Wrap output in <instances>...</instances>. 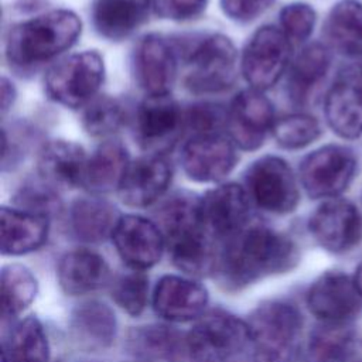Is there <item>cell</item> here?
<instances>
[{
	"instance_id": "6da1fadb",
	"label": "cell",
	"mask_w": 362,
	"mask_h": 362,
	"mask_svg": "<svg viewBox=\"0 0 362 362\" xmlns=\"http://www.w3.org/2000/svg\"><path fill=\"white\" fill-rule=\"evenodd\" d=\"M297 262L298 250L293 240L267 226H252L229 239L218 267L228 287L240 288L288 272Z\"/></svg>"
},
{
	"instance_id": "7a4b0ae2",
	"label": "cell",
	"mask_w": 362,
	"mask_h": 362,
	"mask_svg": "<svg viewBox=\"0 0 362 362\" xmlns=\"http://www.w3.org/2000/svg\"><path fill=\"white\" fill-rule=\"evenodd\" d=\"M160 222L173 263L189 276H205L216 264L211 235L199 211V199L189 195L173 197L160 211Z\"/></svg>"
},
{
	"instance_id": "3957f363",
	"label": "cell",
	"mask_w": 362,
	"mask_h": 362,
	"mask_svg": "<svg viewBox=\"0 0 362 362\" xmlns=\"http://www.w3.org/2000/svg\"><path fill=\"white\" fill-rule=\"evenodd\" d=\"M81 30L79 17L69 10H52L18 23L7 33V58L21 66L48 61L71 48Z\"/></svg>"
},
{
	"instance_id": "277c9868",
	"label": "cell",
	"mask_w": 362,
	"mask_h": 362,
	"mask_svg": "<svg viewBox=\"0 0 362 362\" xmlns=\"http://www.w3.org/2000/svg\"><path fill=\"white\" fill-rule=\"evenodd\" d=\"M249 335L255 362H293L301 341L303 318L283 301L259 305L250 315Z\"/></svg>"
},
{
	"instance_id": "5b68a950",
	"label": "cell",
	"mask_w": 362,
	"mask_h": 362,
	"mask_svg": "<svg viewBox=\"0 0 362 362\" xmlns=\"http://www.w3.org/2000/svg\"><path fill=\"white\" fill-rule=\"evenodd\" d=\"M105 78L103 58L96 51L72 54L45 75V92L49 99L66 107L89 103Z\"/></svg>"
},
{
	"instance_id": "8992f818",
	"label": "cell",
	"mask_w": 362,
	"mask_h": 362,
	"mask_svg": "<svg viewBox=\"0 0 362 362\" xmlns=\"http://www.w3.org/2000/svg\"><path fill=\"white\" fill-rule=\"evenodd\" d=\"M247 341V322L223 311H212L202 315L187 334L185 352L191 362H225Z\"/></svg>"
},
{
	"instance_id": "52a82bcc",
	"label": "cell",
	"mask_w": 362,
	"mask_h": 362,
	"mask_svg": "<svg viewBox=\"0 0 362 362\" xmlns=\"http://www.w3.org/2000/svg\"><path fill=\"white\" fill-rule=\"evenodd\" d=\"M236 61L235 45L228 37L208 35L191 49L187 58L185 86L199 93L225 90L235 82Z\"/></svg>"
},
{
	"instance_id": "ba28073f",
	"label": "cell",
	"mask_w": 362,
	"mask_h": 362,
	"mask_svg": "<svg viewBox=\"0 0 362 362\" xmlns=\"http://www.w3.org/2000/svg\"><path fill=\"white\" fill-rule=\"evenodd\" d=\"M356 157L345 146L328 144L310 153L300 165V181L311 198H338L352 182Z\"/></svg>"
},
{
	"instance_id": "9c48e42d",
	"label": "cell",
	"mask_w": 362,
	"mask_h": 362,
	"mask_svg": "<svg viewBox=\"0 0 362 362\" xmlns=\"http://www.w3.org/2000/svg\"><path fill=\"white\" fill-rule=\"evenodd\" d=\"M247 195L263 211L284 215L298 202L297 181L291 167L280 157L266 156L246 173Z\"/></svg>"
},
{
	"instance_id": "30bf717a",
	"label": "cell",
	"mask_w": 362,
	"mask_h": 362,
	"mask_svg": "<svg viewBox=\"0 0 362 362\" xmlns=\"http://www.w3.org/2000/svg\"><path fill=\"white\" fill-rule=\"evenodd\" d=\"M290 40L272 25L260 27L247 41L242 55V74L257 90L272 88L283 75L290 59Z\"/></svg>"
},
{
	"instance_id": "8fae6325",
	"label": "cell",
	"mask_w": 362,
	"mask_h": 362,
	"mask_svg": "<svg viewBox=\"0 0 362 362\" xmlns=\"http://www.w3.org/2000/svg\"><path fill=\"white\" fill-rule=\"evenodd\" d=\"M308 229L325 250L345 253L362 240V214L352 202L331 198L313 212Z\"/></svg>"
},
{
	"instance_id": "7c38bea8",
	"label": "cell",
	"mask_w": 362,
	"mask_h": 362,
	"mask_svg": "<svg viewBox=\"0 0 362 362\" xmlns=\"http://www.w3.org/2000/svg\"><path fill=\"white\" fill-rule=\"evenodd\" d=\"M307 307L322 322L346 324L359 314L362 296L354 277L342 272H325L310 286Z\"/></svg>"
},
{
	"instance_id": "4fadbf2b",
	"label": "cell",
	"mask_w": 362,
	"mask_h": 362,
	"mask_svg": "<svg viewBox=\"0 0 362 362\" xmlns=\"http://www.w3.org/2000/svg\"><path fill=\"white\" fill-rule=\"evenodd\" d=\"M184 126V113L168 95L147 96L136 113V137L144 150L156 156L173 147Z\"/></svg>"
},
{
	"instance_id": "5bb4252c",
	"label": "cell",
	"mask_w": 362,
	"mask_h": 362,
	"mask_svg": "<svg viewBox=\"0 0 362 362\" xmlns=\"http://www.w3.org/2000/svg\"><path fill=\"white\" fill-rule=\"evenodd\" d=\"M325 119L342 139L362 136V64L339 72L325 98Z\"/></svg>"
},
{
	"instance_id": "9a60e30c",
	"label": "cell",
	"mask_w": 362,
	"mask_h": 362,
	"mask_svg": "<svg viewBox=\"0 0 362 362\" xmlns=\"http://www.w3.org/2000/svg\"><path fill=\"white\" fill-rule=\"evenodd\" d=\"M226 126L233 143L242 150L259 148L273 130V106L257 89L242 90L226 113Z\"/></svg>"
},
{
	"instance_id": "2e32d148",
	"label": "cell",
	"mask_w": 362,
	"mask_h": 362,
	"mask_svg": "<svg viewBox=\"0 0 362 362\" xmlns=\"http://www.w3.org/2000/svg\"><path fill=\"white\" fill-rule=\"evenodd\" d=\"M201 219L212 238L232 239L245 229L249 218V195L238 184H223L199 199Z\"/></svg>"
},
{
	"instance_id": "e0dca14e",
	"label": "cell",
	"mask_w": 362,
	"mask_h": 362,
	"mask_svg": "<svg viewBox=\"0 0 362 362\" xmlns=\"http://www.w3.org/2000/svg\"><path fill=\"white\" fill-rule=\"evenodd\" d=\"M112 240L122 260L137 272L154 266L165 245L160 228L139 215L120 216L113 229Z\"/></svg>"
},
{
	"instance_id": "ac0fdd59",
	"label": "cell",
	"mask_w": 362,
	"mask_h": 362,
	"mask_svg": "<svg viewBox=\"0 0 362 362\" xmlns=\"http://www.w3.org/2000/svg\"><path fill=\"white\" fill-rule=\"evenodd\" d=\"M185 174L198 182H215L225 178L236 163L233 144L223 136L201 134L188 140L181 151Z\"/></svg>"
},
{
	"instance_id": "d6986e66",
	"label": "cell",
	"mask_w": 362,
	"mask_h": 362,
	"mask_svg": "<svg viewBox=\"0 0 362 362\" xmlns=\"http://www.w3.org/2000/svg\"><path fill=\"white\" fill-rule=\"evenodd\" d=\"M136 81L148 96L168 95L177 75V59L170 44L160 35L141 38L133 58Z\"/></svg>"
},
{
	"instance_id": "ffe728a7",
	"label": "cell",
	"mask_w": 362,
	"mask_h": 362,
	"mask_svg": "<svg viewBox=\"0 0 362 362\" xmlns=\"http://www.w3.org/2000/svg\"><path fill=\"white\" fill-rule=\"evenodd\" d=\"M171 167L161 156H147L130 163L117 188L120 199L129 206H147L168 188Z\"/></svg>"
},
{
	"instance_id": "44dd1931",
	"label": "cell",
	"mask_w": 362,
	"mask_h": 362,
	"mask_svg": "<svg viewBox=\"0 0 362 362\" xmlns=\"http://www.w3.org/2000/svg\"><path fill=\"white\" fill-rule=\"evenodd\" d=\"M208 303V293L199 283L178 277L164 276L153 293L156 313L173 322H185L201 317Z\"/></svg>"
},
{
	"instance_id": "7402d4cb",
	"label": "cell",
	"mask_w": 362,
	"mask_h": 362,
	"mask_svg": "<svg viewBox=\"0 0 362 362\" xmlns=\"http://www.w3.org/2000/svg\"><path fill=\"white\" fill-rule=\"evenodd\" d=\"M0 233L3 255H25L37 250L47 240L48 218L3 206L0 211Z\"/></svg>"
},
{
	"instance_id": "603a6c76",
	"label": "cell",
	"mask_w": 362,
	"mask_h": 362,
	"mask_svg": "<svg viewBox=\"0 0 362 362\" xmlns=\"http://www.w3.org/2000/svg\"><path fill=\"white\" fill-rule=\"evenodd\" d=\"M86 164L85 150L66 140L47 143L38 156V173L42 180L64 187H82Z\"/></svg>"
},
{
	"instance_id": "cb8c5ba5",
	"label": "cell",
	"mask_w": 362,
	"mask_h": 362,
	"mask_svg": "<svg viewBox=\"0 0 362 362\" xmlns=\"http://www.w3.org/2000/svg\"><path fill=\"white\" fill-rule=\"evenodd\" d=\"M71 334L83 349H105L110 346L116 337L115 314L100 301L81 303L71 315Z\"/></svg>"
},
{
	"instance_id": "d4e9b609",
	"label": "cell",
	"mask_w": 362,
	"mask_h": 362,
	"mask_svg": "<svg viewBox=\"0 0 362 362\" xmlns=\"http://www.w3.org/2000/svg\"><path fill=\"white\" fill-rule=\"evenodd\" d=\"M109 279V269L103 257L90 250H74L58 264V281L69 296H81L102 287Z\"/></svg>"
},
{
	"instance_id": "484cf974",
	"label": "cell",
	"mask_w": 362,
	"mask_h": 362,
	"mask_svg": "<svg viewBox=\"0 0 362 362\" xmlns=\"http://www.w3.org/2000/svg\"><path fill=\"white\" fill-rule=\"evenodd\" d=\"M324 35L331 48L346 57H362V3L338 1L325 20Z\"/></svg>"
},
{
	"instance_id": "4316f807",
	"label": "cell",
	"mask_w": 362,
	"mask_h": 362,
	"mask_svg": "<svg viewBox=\"0 0 362 362\" xmlns=\"http://www.w3.org/2000/svg\"><path fill=\"white\" fill-rule=\"evenodd\" d=\"M146 0H95L92 23L95 30L107 40H123L146 18Z\"/></svg>"
},
{
	"instance_id": "83f0119b",
	"label": "cell",
	"mask_w": 362,
	"mask_h": 362,
	"mask_svg": "<svg viewBox=\"0 0 362 362\" xmlns=\"http://www.w3.org/2000/svg\"><path fill=\"white\" fill-rule=\"evenodd\" d=\"M129 351L139 358L164 362H178L185 352V338L167 325H144L133 328L127 338Z\"/></svg>"
},
{
	"instance_id": "f1b7e54d",
	"label": "cell",
	"mask_w": 362,
	"mask_h": 362,
	"mask_svg": "<svg viewBox=\"0 0 362 362\" xmlns=\"http://www.w3.org/2000/svg\"><path fill=\"white\" fill-rule=\"evenodd\" d=\"M119 219L116 208L100 198H79L69 209L71 229L83 242H100L112 236Z\"/></svg>"
},
{
	"instance_id": "f546056e",
	"label": "cell",
	"mask_w": 362,
	"mask_h": 362,
	"mask_svg": "<svg viewBox=\"0 0 362 362\" xmlns=\"http://www.w3.org/2000/svg\"><path fill=\"white\" fill-rule=\"evenodd\" d=\"M127 151L119 141H105L88 157L82 187L93 192L119 188L129 167Z\"/></svg>"
},
{
	"instance_id": "4dcf8cb0",
	"label": "cell",
	"mask_w": 362,
	"mask_h": 362,
	"mask_svg": "<svg viewBox=\"0 0 362 362\" xmlns=\"http://www.w3.org/2000/svg\"><path fill=\"white\" fill-rule=\"evenodd\" d=\"M3 362H48L49 346L42 324L35 317L18 321L3 341Z\"/></svg>"
},
{
	"instance_id": "1f68e13d",
	"label": "cell",
	"mask_w": 362,
	"mask_h": 362,
	"mask_svg": "<svg viewBox=\"0 0 362 362\" xmlns=\"http://www.w3.org/2000/svg\"><path fill=\"white\" fill-rule=\"evenodd\" d=\"M329 66V54L321 44L307 45L296 58L288 75V95L296 103H304L324 79Z\"/></svg>"
},
{
	"instance_id": "d6a6232c",
	"label": "cell",
	"mask_w": 362,
	"mask_h": 362,
	"mask_svg": "<svg viewBox=\"0 0 362 362\" xmlns=\"http://www.w3.org/2000/svg\"><path fill=\"white\" fill-rule=\"evenodd\" d=\"M1 315L3 320L18 315L37 294L34 274L21 264H8L1 270Z\"/></svg>"
},
{
	"instance_id": "836d02e7",
	"label": "cell",
	"mask_w": 362,
	"mask_h": 362,
	"mask_svg": "<svg viewBox=\"0 0 362 362\" xmlns=\"http://www.w3.org/2000/svg\"><path fill=\"white\" fill-rule=\"evenodd\" d=\"M354 335L346 324L324 322L311 337V352L321 362H339L352 351Z\"/></svg>"
},
{
	"instance_id": "e575fe53",
	"label": "cell",
	"mask_w": 362,
	"mask_h": 362,
	"mask_svg": "<svg viewBox=\"0 0 362 362\" xmlns=\"http://www.w3.org/2000/svg\"><path fill=\"white\" fill-rule=\"evenodd\" d=\"M272 133L280 147L296 150L315 141L321 134V127L315 117L296 113L276 120Z\"/></svg>"
},
{
	"instance_id": "d590c367",
	"label": "cell",
	"mask_w": 362,
	"mask_h": 362,
	"mask_svg": "<svg viewBox=\"0 0 362 362\" xmlns=\"http://www.w3.org/2000/svg\"><path fill=\"white\" fill-rule=\"evenodd\" d=\"M124 122V112L119 102L109 96H100L88 103L82 124L85 130L96 137L117 132Z\"/></svg>"
},
{
	"instance_id": "8d00e7d4",
	"label": "cell",
	"mask_w": 362,
	"mask_h": 362,
	"mask_svg": "<svg viewBox=\"0 0 362 362\" xmlns=\"http://www.w3.org/2000/svg\"><path fill=\"white\" fill-rule=\"evenodd\" d=\"M148 280L141 272L120 276L112 286L113 301L127 314L139 315L147 304Z\"/></svg>"
},
{
	"instance_id": "74e56055",
	"label": "cell",
	"mask_w": 362,
	"mask_h": 362,
	"mask_svg": "<svg viewBox=\"0 0 362 362\" xmlns=\"http://www.w3.org/2000/svg\"><path fill=\"white\" fill-rule=\"evenodd\" d=\"M280 25L281 31L290 41H304L313 33L315 25L314 8L301 1L290 3L280 10Z\"/></svg>"
},
{
	"instance_id": "f35d334b",
	"label": "cell",
	"mask_w": 362,
	"mask_h": 362,
	"mask_svg": "<svg viewBox=\"0 0 362 362\" xmlns=\"http://www.w3.org/2000/svg\"><path fill=\"white\" fill-rule=\"evenodd\" d=\"M16 202L23 211L47 216L59 209L58 195L45 184H27L16 195Z\"/></svg>"
},
{
	"instance_id": "ab89813d",
	"label": "cell",
	"mask_w": 362,
	"mask_h": 362,
	"mask_svg": "<svg viewBox=\"0 0 362 362\" xmlns=\"http://www.w3.org/2000/svg\"><path fill=\"white\" fill-rule=\"evenodd\" d=\"M226 116L221 107L209 103L195 105L184 115L185 126L194 130L195 136L214 134L221 127L222 122L226 123Z\"/></svg>"
},
{
	"instance_id": "60d3db41",
	"label": "cell",
	"mask_w": 362,
	"mask_h": 362,
	"mask_svg": "<svg viewBox=\"0 0 362 362\" xmlns=\"http://www.w3.org/2000/svg\"><path fill=\"white\" fill-rule=\"evenodd\" d=\"M208 0H154L156 11L163 18L188 20L198 16Z\"/></svg>"
},
{
	"instance_id": "b9f144b4",
	"label": "cell",
	"mask_w": 362,
	"mask_h": 362,
	"mask_svg": "<svg viewBox=\"0 0 362 362\" xmlns=\"http://www.w3.org/2000/svg\"><path fill=\"white\" fill-rule=\"evenodd\" d=\"M273 0H221L223 13L235 21H250L262 14Z\"/></svg>"
},
{
	"instance_id": "7bdbcfd3",
	"label": "cell",
	"mask_w": 362,
	"mask_h": 362,
	"mask_svg": "<svg viewBox=\"0 0 362 362\" xmlns=\"http://www.w3.org/2000/svg\"><path fill=\"white\" fill-rule=\"evenodd\" d=\"M14 100H16V88L7 78H3L1 79V113L3 115L11 107Z\"/></svg>"
},
{
	"instance_id": "ee69618b",
	"label": "cell",
	"mask_w": 362,
	"mask_h": 362,
	"mask_svg": "<svg viewBox=\"0 0 362 362\" xmlns=\"http://www.w3.org/2000/svg\"><path fill=\"white\" fill-rule=\"evenodd\" d=\"M354 280H355V284H356V287H358V290H359V293L362 296V262L359 263V266L355 270Z\"/></svg>"
},
{
	"instance_id": "f6af8a7d",
	"label": "cell",
	"mask_w": 362,
	"mask_h": 362,
	"mask_svg": "<svg viewBox=\"0 0 362 362\" xmlns=\"http://www.w3.org/2000/svg\"><path fill=\"white\" fill-rule=\"evenodd\" d=\"M359 362H362V361H359Z\"/></svg>"
}]
</instances>
